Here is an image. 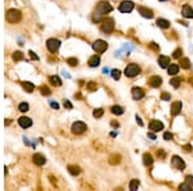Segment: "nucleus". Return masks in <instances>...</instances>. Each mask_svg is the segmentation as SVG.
I'll return each mask as SVG.
<instances>
[{
	"mask_svg": "<svg viewBox=\"0 0 193 191\" xmlns=\"http://www.w3.org/2000/svg\"><path fill=\"white\" fill-rule=\"evenodd\" d=\"M21 17H22V14H21V12L17 11V9H9V11L7 12V14H5V18H7V21L9 23H17V22H19Z\"/></svg>",
	"mask_w": 193,
	"mask_h": 191,
	"instance_id": "1",
	"label": "nucleus"
},
{
	"mask_svg": "<svg viewBox=\"0 0 193 191\" xmlns=\"http://www.w3.org/2000/svg\"><path fill=\"white\" fill-rule=\"evenodd\" d=\"M112 9L113 8L108 2H101V3H98V5H97V12L99 13L101 16L108 14V13L112 12Z\"/></svg>",
	"mask_w": 193,
	"mask_h": 191,
	"instance_id": "2",
	"label": "nucleus"
},
{
	"mask_svg": "<svg viewBox=\"0 0 193 191\" xmlns=\"http://www.w3.org/2000/svg\"><path fill=\"white\" fill-rule=\"evenodd\" d=\"M124 72H125V75L127 77H135L140 72V67L138 66V65H135V63H129Z\"/></svg>",
	"mask_w": 193,
	"mask_h": 191,
	"instance_id": "3",
	"label": "nucleus"
},
{
	"mask_svg": "<svg viewBox=\"0 0 193 191\" xmlns=\"http://www.w3.org/2000/svg\"><path fill=\"white\" fill-rule=\"evenodd\" d=\"M71 131L74 134L79 136V134H83L85 131H86V124L83 123V121H75L71 127Z\"/></svg>",
	"mask_w": 193,
	"mask_h": 191,
	"instance_id": "4",
	"label": "nucleus"
},
{
	"mask_svg": "<svg viewBox=\"0 0 193 191\" xmlns=\"http://www.w3.org/2000/svg\"><path fill=\"white\" fill-rule=\"evenodd\" d=\"M113 27H115V22H113V20H111V18L103 20V22L101 25L102 31L106 32V34H111V32H112L113 31Z\"/></svg>",
	"mask_w": 193,
	"mask_h": 191,
	"instance_id": "5",
	"label": "nucleus"
},
{
	"mask_svg": "<svg viewBox=\"0 0 193 191\" xmlns=\"http://www.w3.org/2000/svg\"><path fill=\"white\" fill-rule=\"evenodd\" d=\"M107 48H108V45H107V43L104 40H95L93 43V49L95 50L98 54L104 53L107 50Z\"/></svg>",
	"mask_w": 193,
	"mask_h": 191,
	"instance_id": "6",
	"label": "nucleus"
},
{
	"mask_svg": "<svg viewBox=\"0 0 193 191\" xmlns=\"http://www.w3.org/2000/svg\"><path fill=\"white\" fill-rule=\"evenodd\" d=\"M59 45H61V41L58 39H49V40H46V48L51 53H55L59 49Z\"/></svg>",
	"mask_w": 193,
	"mask_h": 191,
	"instance_id": "7",
	"label": "nucleus"
},
{
	"mask_svg": "<svg viewBox=\"0 0 193 191\" xmlns=\"http://www.w3.org/2000/svg\"><path fill=\"white\" fill-rule=\"evenodd\" d=\"M171 165H173L175 169H178V171H184V168H186V163L183 162V159H180L179 156H173V159H171Z\"/></svg>",
	"mask_w": 193,
	"mask_h": 191,
	"instance_id": "8",
	"label": "nucleus"
},
{
	"mask_svg": "<svg viewBox=\"0 0 193 191\" xmlns=\"http://www.w3.org/2000/svg\"><path fill=\"white\" fill-rule=\"evenodd\" d=\"M134 9V3L133 2H122L118 7V11L121 13H129Z\"/></svg>",
	"mask_w": 193,
	"mask_h": 191,
	"instance_id": "9",
	"label": "nucleus"
},
{
	"mask_svg": "<svg viewBox=\"0 0 193 191\" xmlns=\"http://www.w3.org/2000/svg\"><path fill=\"white\" fill-rule=\"evenodd\" d=\"M164 129V124L160 120H152L149 123V131L151 132H160Z\"/></svg>",
	"mask_w": 193,
	"mask_h": 191,
	"instance_id": "10",
	"label": "nucleus"
},
{
	"mask_svg": "<svg viewBox=\"0 0 193 191\" xmlns=\"http://www.w3.org/2000/svg\"><path fill=\"white\" fill-rule=\"evenodd\" d=\"M18 125L23 129L30 128L32 125V120H31V118H27V116H22V118L18 119Z\"/></svg>",
	"mask_w": 193,
	"mask_h": 191,
	"instance_id": "11",
	"label": "nucleus"
},
{
	"mask_svg": "<svg viewBox=\"0 0 193 191\" xmlns=\"http://www.w3.org/2000/svg\"><path fill=\"white\" fill-rule=\"evenodd\" d=\"M182 102L180 101H177V102H174L173 105H171V107H170V111H171V115L173 116H177V115H179L180 114V111H182Z\"/></svg>",
	"mask_w": 193,
	"mask_h": 191,
	"instance_id": "12",
	"label": "nucleus"
},
{
	"mask_svg": "<svg viewBox=\"0 0 193 191\" xmlns=\"http://www.w3.org/2000/svg\"><path fill=\"white\" fill-rule=\"evenodd\" d=\"M138 13L144 18H152L153 17V12L145 7H138Z\"/></svg>",
	"mask_w": 193,
	"mask_h": 191,
	"instance_id": "13",
	"label": "nucleus"
},
{
	"mask_svg": "<svg viewBox=\"0 0 193 191\" xmlns=\"http://www.w3.org/2000/svg\"><path fill=\"white\" fill-rule=\"evenodd\" d=\"M148 84L151 86H153V88H158V86H161V84H162V79L157 75H153V76L149 77Z\"/></svg>",
	"mask_w": 193,
	"mask_h": 191,
	"instance_id": "14",
	"label": "nucleus"
},
{
	"mask_svg": "<svg viewBox=\"0 0 193 191\" xmlns=\"http://www.w3.org/2000/svg\"><path fill=\"white\" fill-rule=\"evenodd\" d=\"M131 96L134 99H142L144 97V90L142 88H138V86H134L131 89Z\"/></svg>",
	"mask_w": 193,
	"mask_h": 191,
	"instance_id": "15",
	"label": "nucleus"
},
{
	"mask_svg": "<svg viewBox=\"0 0 193 191\" xmlns=\"http://www.w3.org/2000/svg\"><path fill=\"white\" fill-rule=\"evenodd\" d=\"M32 160H34V163H35L36 165H39V167L44 165V164L46 163V159L41 154H35V155L32 156Z\"/></svg>",
	"mask_w": 193,
	"mask_h": 191,
	"instance_id": "16",
	"label": "nucleus"
},
{
	"mask_svg": "<svg viewBox=\"0 0 193 191\" xmlns=\"http://www.w3.org/2000/svg\"><path fill=\"white\" fill-rule=\"evenodd\" d=\"M182 14L184 18H193V9L189 5H184L182 9Z\"/></svg>",
	"mask_w": 193,
	"mask_h": 191,
	"instance_id": "17",
	"label": "nucleus"
},
{
	"mask_svg": "<svg viewBox=\"0 0 193 191\" xmlns=\"http://www.w3.org/2000/svg\"><path fill=\"white\" fill-rule=\"evenodd\" d=\"M158 65H160V67H162V68L169 67V65H170L169 57H166V56H160V57H158Z\"/></svg>",
	"mask_w": 193,
	"mask_h": 191,
	"instance_id": "18",
	"label": "nucleus"
},
{
	"mask_svg": "<svg viewBox=\"0 0 193 191\" xmlns=\"http://www.w3.org/2000/svg\"><path fill=\"white\" fill-rule=\"evenodd\" d=\"M88 63H89L90 67H97V66H99V63H101V57H99V56H93V57L89 59Z\"/></svg>",
	"mask_w": 193,
	"mask_h": 191,
	"instance_id": "19",
	"label": "nucleus"
},
{
	"mask_svg": "<svg viewBox=\"0 0 193 191\" xmlns=\"http://www.w3.org/2000/svg\"><path fill=\"white\" fill-rule=\"evenodd\" d=\"M167 72H169V75H177L179 72V65H169V67H167Z\"/></svg>",
	"mask_w": 193,
	"mask_h": 191,
	"instance_id": "20",
	"label": "nucleus"
},
{
	"mask_svg": "<svg viewBox=\"0 0 193 191\" xmlns=\"http://www.w3.org/2000/svg\"><path fill=\"white\" fill-rule=\"evenodd\" d=\"M143 163H144V165H147V167H149V165H152L153 164V158H152V155L151 154H144L143 155Z\"/></svg>",
	"mask_w": 193,
	"mask_h": 191,
	"instance_id": "21",
	"label": "nucleus"
},
{
	"mask_svg": "<svg viewBox=\"0 0 193 191\" xmlns=\"http://www.w3.org/2000/svg\"><path fill=\"white\" fill-rule=\"evenodd\" d=\"M156 25L158 26V27H161V29H167L170 26V22L167 20H164V18H158L156 21Z\"/></svg>",
	"mask_w": 193,
	"mask_h": 191,
	"instance_id": "22",
	"label": "nucleus"
},
{
	"mask_svg": "<svg viewBox=\"0 0 193 191\" xmlns=\"http://www.w3.org/2000/svg\"><path fill=\"white\" fill-rule=\"evenodd\" d=\"M179 66L180 67H183V68H189L191 67V61L188 59V58H180V61H179Z\"/></svg>",
	"mask_w": 193,
	"mask_h": 191,
	"instance_id": "23",
	"label": "nucleus"
},
{
	"mask_svg": "<svg viewBox=\"0 0 193 191\" xmlns=\"http://www.w3.org/2000/svg\"><path fill=\"white\" fill-rule=\"evenodd\" d=\"M49 80H50V83L53 84L54 86H61V85H62V80L59 79V76L53 75V76H50V77H49Z\"/></svg>",
	"mask_w": 193,
	"mask_h": 191,
	"instance_id": "24",
	"label": "nucleus"
},
{
	"mask_svg": "<svg viewBox=\"0 0 193 191\" xmlns=\"http://www.w3.org/2000/svg\"><path fill=\"white\" fill-rule=\"evenodd\" d=\"M22 86H23V89L26 90V92H28V93L34 92V89H35L34 84H32V83H28V81H23V83H22Z\"/></svg>",
	"mask_w": 193,
	"mask_h": 191,
	"instance_id": "25",
	"label": "nucleus"
},
{
	"mask_svg": "<svg viewBox=\"0 0 193 191\" xmlns=\"http://www.w3.org/2000/svg\"><path fill=\"white\" fill-rule=\"evenodd\" d=\"M67 169H68V172H70L72 176H77V174H79V173L81 172L80 168L77 167V165H68Z\"/></svg>",
	"mask_w": 193,
	"mask_h": 191,
	"instance_id": "26",
	"label": "nucleus"
},
{
	"mask_svg": "<svg viewBox=\"0 0 193 191\" xmlns=\"http://www.w3.org/2000/svg\"><path fill=\"white\" fill-rule=\"evenodd\" d=\"M111 111H112V114H115V115H122L124 114V107L118 106V105H115L112 108H111Z\"/></svg>",
	"mask_w": 193,
	"mask_h": 191,
	"instance_id": "27",
	"label": "nucleus"
},
{
	"mask_svg": "<svg viewBox=\"0 0 193 191\" xmlns=\"http://www.w3.org/2000/svg\"><path fill=\"white\" fill-rule=\"evenodd\" d=\"M108 162H110V164H113V165H115V164H118L120 162H121V156L117 155V154H115V155L111 156V159L108 160Z\"/></svg>",
	"mask_w": 193,
	"mask_h": 191,
	"instance_id": "28",
	"label": "nucleus"
},
{
	"mask_svg": "<svg viewBox=\"0 0 193 191\" xmlns=\"http://www.w3.org/2000/svg\"><path fill=\"white\" fill-rule=\"evenodd\" d=\"M180 83H182L180 77H173V79L170 80V84L173 85L174 88H179V86H180Z\"/></svg>",
	"mask_w": 193,
	"mask_h": 191,
	"instance_id": "29",
	"label": "nucleus"
},
{
	"mask_svg": "<svg viewBox=\"0 0 193 191\" xmlns=\"http://www.w3.org/2000/svg\"><path fill=\"white\" fill-rule=\"evenodd\" d=\"M13 59H14L16 62H18V61L23 59V53H22V52H19V50L14 52V53H13Z\"/></svg>",
	"mask_w": 193,
	"mask_h": 191,
	"instance_id": "30",
	"label": "nucleus"
},
{
	"mask_svg": "<svg viewBox=\"0 0 193 191\" xmlns=\"http://www.w3.org/2000/svg\"><path fill=\"white\" fill-rule=\"evenodd\" d=\"M111 75H112V77L115 80H118L120 76H121V71H120L118 68H113V70L111 71Z\"/></svg>",
	"mask_w": 193,
	"mask_h": 191,
	"instance_id": "31",
	"label": "nucleus"
},
{
	"mask_svg": "<svg viewBox=\"0 0 193 191\" xmlns=\"http://www.w3.org/2000/svg\"><path fill=\"white\" fill-rule=\"evenodd\" d=\"M103 114H104V111H103V108H95V110L93 111V116L94 118H101V116H103Z\"/></svg>",
	"mask_w": 193,
	"mask_h": 191,
	"instance_id": "32",
	"label": "nucleus"
},
{
	"mask_svg": "<svg viewBox=\"0 0 193 191\" xmlns=\"http://www.w3.org/2000/svg\"><path fill=\"white\" fill-rule=\"evenodd\" d=\"M138 187H139V180H131V182H130V190L135 191Z\"/></svg>",
	"mask_w": 193,
	"mask_h": 191,
	"instance_id": "33",
	"label": "nucleus"
},
{
	"mask_svg": "<svg viewBox=\"0 0 193 191\" xmlns=\"http://www.w3.org/2000/svg\"><path fill=\"white\" fill-rule=\"evenodd\" d=\"M179 190H183V191H189L192 190V186L189 183H187V182H184V183H180L179 186Z\"/></svg>",
	"mask_w": 193,
	"mask_h": 191,
	"instance_id": "34",
	"label": "nucleus"
},
{
	"mask_svg": "<svg viewBox=\"0 0 193 191\" xmlns=\"http://www.w3.org/2000/svg\"><path fill=\"white\" fill-rule=\"evenodd\" d=\"M18 110L21 112H26V111H28V103H26V102H22V103H19V106H18Z\"/></svg>",
	"mask_w": 193,
	"mask_h": 191,
	"instance_id": "35",
	"label": "nucleus"
},
{
	"mask_svg": "<svg viewBox=\"0 0 193 191\" xmlns=\"http://www.w3.org/2000/svg\"><path fill=\"white\" fill-rule=\"evenodd\" d=\"M67 63L70 65V66L75 67V66H77V63H79V61H77V58H75V57H71V58H68V59H67Z\"/></svg>",
	"mask_w": 193,
	"mask_h": 191,
	"instance_id": "36",
	"label": "nucleus"
},
{
	"mask_svg": "<svg viewBox=\"0 0 193 191\" xmlns=\"http://www.w3.org/2000/svg\"><path fill=\"white\" fill-rule=\"evenodd\" d=\"M86 88H88V90H90V92H94V90L97 89V84L94 83V81H90V83H88Z\"/></svg>",
	"mask_w": 193,
	"mask_h": 191,
	"instance_id": "37",
	"label": "nucleus"
},
{
	"mask_svg": "<svg viewBox=\"0 0 193 191\" xmlns=\"http://www.w3.org/2000/svg\"><path fill=\"white\" fill-rule=\"evenodd\" d=\"M40 92H41L42 96H49V94H50V89L46 88V86H41V88H40Z\"/></svg>",
	"mask_w": 193,
	"mask_h": 191,
	"instance_id": "38",
	"label": "nucleus"
},
{
	"mask_svg": "<svg viewBox=\"0 0 193 191\" xmlns=\"http://www.w3.org/2000/svg\"><path fill=\"white\" fill-rule=\"evenodd\" d=\"M180 56H182V49H180V48H178V49L173 53V58L178 59V58H180Z\"/></svg>",
	"mask_w": 193,
	"mask_h": 191,
	"instance_id": "39",
	"label": "nucleus"
},
{
	"mask_svg": "<svg viewBox=\"0 0 193 191\" xmlns=\"http://www.w3.org/2000/svg\"><path fill=\"white\" fill-rule=\"evenodd\" d=\"M164 138L166 141H171V140H173V134H171L170 132H165L164 133Z\"/></svg>",
	"mask_w": 193,
	"mask_h": 191,
	"instance_id": "40",
	"label": "nucleus"
},
{
	"mask_svg": "<svg viewBox=\"0 0 193 191\" xmlns=\"http://www.w3.org/2000/svg\"><path fill=\"white\" fill-rule=\"evenodd\" d=\"M149 48H151V49H153L154 52H157L158 49H160V47H158L156 43H151V44H149Z\"/></svg>",
	"mask_w": 193,
	"mask_h": 191,
	"instance_id": "41",
	"label": "nucleus"
},
{
	"mask_svg": "<svg viewBox=\"0 0 193 191\" xmlns=\"http://www.w3.org/2000/svg\"><path fill=\"white\" fill-rule=\"evenodd\" d=\"M186 182L187 183H189L191 186H193V176H187L186 177Z\"/></svg>",
	"mask_w": 193,
	"mask_h": 191,
	"instance_id": "42",
	"label": "nucleus"
},
{
	"mask_svg": "<svg viewBox=\"0 0 193 191\" xmlns=\"http://www.w3.org/2000/svg\"><path fill=\"white\" fill-rule=\"evenodd\" d=\"M161 98L164 99V101H169V99H170V94L165 92V93H162V96H161Z\"/></svg>",
	"mask_w": 193,
	"mask_h": 191,
	"instance_id": "43",
	"label": "nucleus"
},
{
	"mask_svg": "<svg viewBox=\"0 0 193 191\" xmlns=\"http://www.w3.org/2000/svg\"><path fill=\"white\" fill-rule=\"evenodd\" d=\"M64 107L68 108V110H71V108H72V103L70 101H64Z\"/></svg>",
	"mask_w": 193,
	"mask_h": 191,
	"instance_id": "44",
	"label": "nucleus"
},
{
	"mask_svg": "<svg viewBox=\"0 0 193 191\" xmlns=\"http://www.w3.org/2000/svg\"><path fill=\"white\" fill-rule=\"evenodd\" d=\"M184 151H187V153H189V151H192V146L191 145H184Z\"/></svg>",
	"mask_w": 193,
	"mask_h": 191,
	"instance_id": "45",
	"label": "nucleus"
},
{
	"mask_svg": "<svg viewBox=\"0 0 193 191\" xmlns=\"http://www.w3.org/2000/svg\"><path fill=\"white\" fill-rule=\"evenodd\" d=\"M28 53H30V56H31V58H32V59H39V58H37V56H36L35 53H34L32 50H30Z\"/></svg>",
	"mask_w": 193,
	"mask_h": 191,
	"instance_id": "46",
	"label": "nucleus"
},
{
	"mask_svg": "<svg viewBox=\"0 0 193 191\" xmlns=\"http://www.w3.org/2000/svg\"><path fill=\"white\" fill-rule=\"evenodd\" d=\"M135 118H136V123H138L139 125H143V121H142V119L139 118V115H136Z\"/></svg>",
	"mask_w": 193,
	"mask_h": 191,
	"instance_id": "47",
	"label": "nucleus"
},
{
	"mask_svg": "<svg viewBox=\"0 0 193 191\" xmlns=\"http://www.w3.org/2000/svg\"><path fill=\"white\" fill-rule=\"evenodd\" d=\"M148 138H151V140H156V134H153V133H148Z\"/></svg>",
	"mask_w": 193,
	"mask_h": 191,
	"instance_id": "48",
	"label": "nucleus"
},
{
	"mask_svg": "<svg viewBox=\"0 0 193 191\" xmlns=\"http://www.w3.org/2000/svg\"><path fill=\"white\" fill-rule=\"evenodd\" d=\"M111 125H112V127H115V128H118L120 127V124L117 123V121H112V123H111Z\"/></svg>",
	"mask_w": 193,
	"mask_h": 191,
	"instance_id": "49",
	"label": "nucleus"
},
{
	"mask_svg": "<svg viewBox=\"0 0 193 191\" xmlns=\"http://www.w3.org/2000/svg\"><path fill=\"white\" fill-rule=\"evenodd\" d=\"M157 155H158V156H161V158H165L164 151H161V150H160V151H157Z\"/></svg>",
	"mask_w": 193,
	"mask_h": 191,
	"instance_id": "50",
	"label": "nucleus"
},
{
	"mask_svg": "<svg viewBox=\"0 0 193 191\" xmlns=\"http://www.w3.org/2000/svg\"><path fill=\"white\" fill-rule=\"evenodd\" d=\"M50 105H51V107H53V108H59V106H58V103H55V102H51Z\"/></svg>",
	"mask_w": 193,
	"mask_h": 191,
	"instance_id": "51",
	"label": "nucleus"
},
{
	"mask_svg": "<svg viewBox=\"0 0 193 191\" xmlns=\"http://www.w3.org/2000/svg\"><path fill=\"white\" fill-rule=\"evenodd\" d=\"M76 98H79V99H81L83 97H81V94L80 93H76Z\"/></svg>",
	"mask_w": 193,
	"mask_h": 191,
	"instance_id": "52",
	"label": "nucleus"
},
{
	"mask_svg": "<svg viewBox=\"0 0 193 191\" xmlns=\"http://www.w3.org/2000/svg\"><path fill=\"white\" fill-rule=\"evenodd\" d=\"M160 2H166V0H160Z\"/></svg>",
	"mask_w": 193,
	"mask_h": 191,
	"instance_id": "53",
	"label": "nucleus"
}]
</instances>
